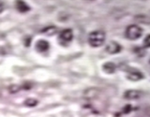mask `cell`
Instances as JSON below:
<instances>
[{
    "instance_id": "obj_3",
    "label": "cell",
    "mask_w": 150,
    "mask_h": 117,
    "mask_svg": "<svg viewBox=\"0 0 150 117\" xmlns=\"http://www.w3.org/2000/svg\"><path fill=\"white\" fill-rule=\"evenodd\" d=\"M72 39H73V32L71 29H69V28L61 31L58 37L59 42L62 45L69 43V42L72 40Z\"/></svg>"
},
{
    "instance_id": "obj_12",
    "label": "cell",
    "mask_w": 150,
    "mask_h": 117,
    "mask_svg": "<svg viewBox=\"0 0 150 117\" xmlns=\"http://www.w3.org/2000/svg\"><path fill=\"white\" fill-rule=\"evenodd\" d=\"M20 90H21V86L17 85V84H13V85H11L8 87V92L11 94H16Z\"/></svg>"
},
{
    "instance_id": "obj_13",
    "label": "cell",
    "mask_w": 150,
    "mask_h": 117,
    "mask_svg": "<svg viewBox=\"0 0 150 117\" xmlns=\"http://www.w3.org/2000/svg\"><path fill=\"white\" fill-rule=\"evenodd\" d=\"M144 48H150V34L147 35L144 39Z\"/></svg>"
},
{
    "instance_id": "obj_2",
    "label": "cell",
    "mask_w": 150,
    "mask_h": 117,
    "mask_svg": "<svg viewBox=\"0 0 150 117\" xmlns=\"http://www.w3.org/2000/svg\"><path fill=\"white\" fill-rule=\"evenodd\" d=\"M143 35V29L139 25H131L127 27L126 37L130 40H137Z\"/></svg>"
},
{
    "instance_id": "obj_14",
    "label": "cell",
    "mask_w": 150,
    "mask_h": 117,
    "mask_svg": "<svg viewBox=\"0 0 150 117\" xmlns=\"http://www.w3.org/2000/svg\"><path fill=\"white\" fill-rule=\"evenodd\" d=\"M4 8H5L4 4H3V3H0V13H2V12H3Z\"/></svg>"
},
{
    "instance_id": "obj_5",
    "label": "cell",
    "mask_w": 150,
    "mask_h": 117,
    "mask_svg": "<svg viewBox=\"0 0 150 117\" xmlns=\"http://www.w3.org/2000/svg\"><path fill=\"white\" fill-rule=\"evenodd\" d=\"M106 51L110 54H118L122 50V46L116 41H111L109 44L106 46Z\"/></svg>"
},
{
    "instance_id": "obj_9",
    "label": "cell",
    "mask_w": 150,
    "mask_h": 117,
    "mask_svg": "<svg viewBox=\"0 0 150 117\" xmlns=\"http://www.w3.org/2000/svg\"><path fill=\"white\" fill-rule=\"evenodd\" d=\"M102 69H103V71L108 73V74H112V73L115 72L116 66H115V64L112 63V62H107L105 64H103Z\"/></svg>"
},
{
    "instance_id": "obj_10",
    "label": "cell",
    "mask_w": 150,
    "mask_h": 117,
    "mask_svg": "<svg viewBox=\"0 0 150 117\" xmlns=\"http://www.w3.org/2000/svg\"><path fill=\"white\" fill-rule=\"evenodd\" d=\"M41 32L47 36H53L55 33H57V28L55 26H47L43 30H41Z\"/></svg>"
},
{
    "instance_id": "obj_7",
    "label": "cell",
    "mask_w": 150,
    "mask_h": 117,
    "mask_svg": "<svg viewBox=\"0 0 150 117\" xmlns=\"http://www.w3.org/2000/svg\"><path fill=\"white\" fill-rule=\"evenodd\" d=\"M15 6H16V8L19 12L25 13L30 11V7L28 6V4H26L23 0H16Z\"/></svg>"
},
{
    "instance_id": "obj_11",
    "label": "cell",
    "mask_w": 150,
    "mask_h": 117,
    "mask_svg": "<svg viewBox=\"0 0 150 117\" xmlns=\"http://www.w3.org/2000/svg\"><path fill=\"white\" fill-rule=\"evenodd\" d=\"M25 105L27 107H35L38 105V100L35 98H27L25 101Z\"/></svg>"
},
{
    "instance_id": "obj_4",
    "label": "cell",
    "mask_w": 150,
    "mask_h": 117,
    "mask_svg": "<svg viewBox=\"0 0 150 117\" xmlns=\"http://www.w3.org/2000/svg\"><path fill=\"white\" fill-rule=\"evenodd\" d=\"M127 78L132 82H137L141 81L144 78V74L140 71V70L136 68H129V70L127 71Z\"/></svg>"
},
{
    "instance_id": "obj_15",
    "label": "cell",
    "mask_w": 150,
    "mask_h": 117,
    "mask_svg": "<svg viewBox=\"0 0 150 117\" xmlns=\"http://www.w3.org/2000/svg\"><path fill=\"white\" fill-rule=\"evenodd\" d=\"M149 63H150V61H149Z\"/></svg>"
},
{
    "instance_id": "obj_6",
    "label": "cell",
    "mask_w": 150,
    "mask_h": 117,
    "mask_svg": "<svg viewBox=\"0 0 150 117\" xmlns=\"http://www.w3.org/2000/svg\"><path fill=\"white\" fill-rule=\"evenodd\" d=\"M50 48V44L49 42L45 40V39H40L37 41L36 43V50L39 51V53H44L47 51Z\"/></svg>"
},
{
    "instance_id": "obj_1",
    "label": "cell",
    "mask_w": 150,
    "mask_h": 117,
    "mask_svg": "<svg viewBox=\"0 0 150 117\" xmlns=\"http://www.w3.org/2000/svg\"><path fill=\"white\" fill-rule=\"evenodd\" d=\"M105 33L100 30H96L91 32L88 36V43L90 46L97 48V47H100L105 42Z\"/></svg>"
},
{
    "instance_id": "obj_8",
    "label": "cell",
    "mask_w": 150,
    "mask_h": 117,
    "mask_svg": "<svg viewBox=\"0 0 150 117\" xmlns=\"http://www.w3.org/2000/svg\"><path fill=\"white\" fill-rule=\"evenodd\" d=\"M141 96H142V92L138 90H128L124 94V97L129 100L137 99Z\"/></svg>"
}]
</instances>
